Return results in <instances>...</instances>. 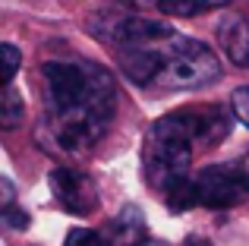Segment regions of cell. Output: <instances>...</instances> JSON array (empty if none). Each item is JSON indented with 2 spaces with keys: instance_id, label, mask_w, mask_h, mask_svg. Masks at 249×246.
<instances>
[{
  "instance_id": "obj_1",
  "label": "cell",
  "mask_w": 249,
  "mask_h": 246,
  "mask_svg": "<svg viewBox=\"0 0 249 246\" xmlns=\"http://www.w3.org/2000/svg\"><path fill=\"white\" fill-rule=\"evenodd\" d=\"M48 88L51 136L60 152H89L110 126L114 117V79L91 60H48L41 63Z\"/></svg>"
},
{
  "instance_id": "obj_2",
  "label": "cell",
  "mask_w": 249,
  "mask_h": 246,
  "mask_svg": "<svg viewBox=\"0 0 249 246\" xmlns=\"http://www.w3.org/2000/svg\"><path fill=\"white\" fill-rule=\"evenodd\" d=\"M231 114L221 105L186 107V111L164 114L148 126L142 145V167L152 190L161 196L177 186L180 180L193 177V155L196 148H214L231 136Z\"/></svg>"
},
{
  "instance_id": "obj_3",
  "label": "cell",
  "mask_w": 249,
  "mask_h": 246,
  "mask_svg": "<svg viewBox=\"0 0 249 246\" xmlns=\"http://www.w3.org/2000/svg\"><path fill=\"white\" fill-rule=\"evenodd\" d=\"M221 76V60L208 44L186 35H174L161 48L158 88H202Z\"/></svg>"
},
{
  "instance_id": "obj_4",
  "label": "cell",
  "mask_w": 249,
  "mask_h": 246,
  "mask_svg": "<svg viewBox=\"0 0 249 246\" xmlns=\"http://www.w3.org/2000/svg\"><path fill=\"white\" fill-rule=\"evenodd\" d=\"M196 209H231L249 196V171L240 164H208L193 177Z\"/></svg>"
},
{
  "instance_id": "obj_5",
  "label": "cell",
  "mask_w": 249,
  "mask_h": 246,
  "mask_svg": "<svg viewBox=\"0 0 249 246\" xmlns=\"http://www.w3.org/2000/svg\"><path fill=\"white\" fill-rule=\"evenodd\" d=\"M48 183H51L54 199L60 202V209L70 211V215L85 218L98 209V186L91 183L89 174L76 171V167H54Z\"/></svg>"
},
{
  "instance_id": "obj_6",
  "label": "cell",
  "mask_w": 249,
  "mask_h": 246,
  "mask_svg": "<svg viewBox=\"0 0 249 246\" xmlns=\"http://www.w3.org/2000/svg\"><path fill=\"white\" fill-rule=\"evenodd\" d=\"M148 237L145 228V215H142L136 205H123L120 215L101 230L104 246H142Z\"/></svg>"
},
{
  "instance_id": "obj_7",
  "label": "cell",
  "mask_w": 249,
  "mask_h": 246,
  "mask_svg": "<svg viewBox=\"0 0 249 246\" xmlns=\"http://www.w3.org/2000/svg\"><path fill=\"white\" fill-rule=\"evenodd\" d=\"M218 41L224 48L227 60L240 70H249V22L237 13H227L218 22Z\"/></svg>"
},
{
  "instance_id": "obj_8",
  "label": "cell",
  "mask_w": 249,
  "mask_h": 246,
  "mask_svg": "<svg viewBox=\"0 0 249 246\" xmlns=\"http://www.w3.org/2000/svg\"><path fill=\"white\" fill-rule=\"evenodd\" d=\"M233 0H158L155 10L164 13V16H177V19H189V16H199L205 10H218V6H227Z\"/></svg>"
},
{
  "instance_id": "obj_9",
  "label": "cell",
  "mask_w": 249,
  "mask_h": 246,
  "mask_svg": "<svg viewBox=\"0 0 249 246\" xmlns=\"http://www.w3.org/2000/svg\"><path fill=\"white\" fill-rule=\"evenodd\" d=\"M25 117V105H22V95L16 92L13 86H3V105H0V126L13 129L19 126Z\"/></svg>"
},
{
  "instance_id": "obj_10",
  "label": "cell",
  "mask_w": 249,
  "mask_h": 246,
  "mask_svg": "<svg viewBox=\"0 0 249 246\" xmlns=\"http://www.w3.org/2000/svg\"><path fill=\"white\" fill-rule=\"evenodd\" d=\"M19 48L16 44H0V63H3V73H0V82L3 86H13V76L19 70Z\"/></svg>"
},
{
  "instance_id": "obj_11",
  "label": "cell",
  "mask_w": 249,
  "mask_h": 246,
  "mask_svg": "<svg viewBox=\"0 0 249 246\" xmlns=\"http://www.w3.org/2000/svg\"><path fill=\"white\" fill-rule=\"evenodd\" d=\"M63 246H104L101 240V230H91V228H73L67 234Z\"/></svg>"
},
{
  "instance_id": "obj_12",
  "label": "cell",
  "mask_w": 249,
  "mask_h": 246,
  "mask_svg": "<svg viewBox=\"0 0 249 246\" xmlns=\"http://www.w3.org/2000/svg\"><path fill=\"white\" fill-rule=\"evenodd\" d=\"M231 111H233V117L240 123L249 126V86H240L237 92L231 95Z\"/></svg>"
},
{
  "instance_id": "obj_13",
  "label": "cell",
  "mask_w": 249,
  "mask_h": 246,
  "mask_svg": "<svg viewBox=\"0 0 249 246\" xmlns=\"http://www.w3.org/2000/svg\"><path fill=\"white\" fill-rule=\"evenodd\" d=\"M3 224H6V228H16V230H25V228H29V215L13 205V209H3Z\"/></svg>"
},
{
  "instance_id": "obj_14",
  "label": "cell",
  "mask_w": 249,
  "mask_h": 246,
  "mask_svg": "<svg viewBox=\"0 0 249 246\" xmlns=\"http://www.w3.org/2000/svg\"><path fill=\"white\" fill-rule=\"evenodd\" d=\"M0 190H3V209H13V199H16V193H13V183L10 180H0Z\"/></svg>"
},
{
  "instance_id": "obj_15",
  "label": "cell",
  "mask_w": 249,
  "mask_h": 246,
  "mask_svg": "<svg viewBox=\"0 0 249 246\" xmlns=\"http://www.w3.org/2000/svg\"><path fill=\"white\" fill-rule=\"evenodd\" d=\"M183 246H212V240H205V237H186Z\"/></svg>"
},
{
  "instance_id": "obj_16",
  "label": "cell",
  "mask_w": 249,
  "mask_h": 246,
  "mask_svg": "<svg viewBox=\"0 0 249 246\" xmlns=\"http://www.w3.org/2000/svg\"><path fill=\"white\" fill-rule=\"evenodd\" d=\"M126 3H133V6H142V10H145V6H158V0H126Z\"/></svg>"
}]
</instances>
